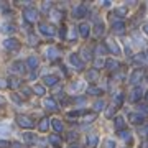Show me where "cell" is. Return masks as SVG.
Returning <instances> with one entry per match:
<instances>
[{"label":"cell","mask_w":148,"mask_h":148,"mask_svg":"<svg viewBox=\"0 0 148 148\" xmlns=\"http://www.w3.org/2000/svg\"><path fill=\"white\" fill-rule=\"evenodd\" d=\"M23 15H25V20L30 21V23H33V21H36V20H38V12L35 10L33 7H28V8H25Z\"/></svg>","instance_id":"6da1fadb"},{"label":"cell","mask_w":148,"mask_h":148,"mask_svg":"<svg viewBox=\"0 0 148 148\" xmlns=\"http://www.w3.org/2000/svg\"><path fill=\"white\" fill-rule=\"evenodd\" d=\"M16 122H18V125L23 127V128H32L33 125H35V122H33L30 117H27V115H18L16 117Z\"/></svg>","instance_id":"7a4b0ae2"},{"label":"cell","mask_w":148,"mask_h":148,"mask_svg":"<svg viewBox=\"0 0 148 148\" xmlns=\"http://www.w3.org/2000/svg\"><path fill=\"white\" fill-rule=\"evenodd\" d=\"M40 32L43 35H46V36H53L54 33H56V28L51 27V25H48V23H41L40 25Z\"/></svg>","instance_id":"3957f363"},{"label":"cell","mask_w":148,"mask_h":148,"mask_svg":"<svg viewBox=\"0 0 148 148\" xmlns=\"http://www.w3.org/2000/svg\"><path fill=\"white\" fill-rule=\"evenodd\" d=\"M3 46H5L7 49H10V51H15V49H18V48H20V43L16 41L15 38H8V40H5V41H3Z\"/></svg>","instance_id":"277c9868"},{"label":"cell","mask_w":148,"mask_h":148,"mask_svg":"<svg viewBox=\"0 0 148 148\" xmlns=\"http://www.w3.org/2000/svg\"><path fill=\"white\" fill-rule=\"evenodd\" d=\"M59 54H61V51H59L56 46H48L46 48V58L56 59V58H59Z\"/></svg>","instance_id":"5b68a950"},{"label":"cell","mask_w":148,"mask_h":148,"mask_svg":"<svg viewBox=\"0 0 148 148\" xmlns=\"http://www.w3.org/2000/svg\"><path fill=\"white\" fill-rule=\"evenodd\" d=\"M86 13H87V7L86 5H77V7H74V10H73V16H76V18H81V16H84Z\"/></svg>","instance_id":"8992f818"},{"label":"cell","mask_w":148,"mask_h":148,"mask_svg":"<svg viewBox=\"0 0 148 148\" xmlns=\"http://www.w3.org/2000/svg\"><path fill=\"white\" fill-rule=\"evenodd\" d=\"M69 61L73 63V66L76 69H82V68H84V64H82V61L77 58V54H71V56H69Z\"/></svg>","instance_id":"52a82bcc"},{"label":"cell","mask_w":148,"mask_h":148,"mask_svg":"<svg viewBox=\"0 0 148 148\" xmlns=\"http://www.w3.org/2000/svg\"><path fill=\"white\" fill-rule=\"evenodd\" d=\"M12 73H16V74H23L25 73V68H23V63H20V61H16V63L12 64V68H10Z\"/></svg>","instance_id":"ba28073f"},{"label":"cell","mask_w":148,"mask_h":148,"mask_svg":"<svg viewBox=\"0 0 148 148\" xmlns=\"http://www.w3.org/2000/svg\"><path fill=\"white\" fill-rule=\"evenodd\" d=\"M142 87H135V89L132 90V94H130V101L132 102H137L138 99H140V97H142Z\"/></svg>","instance_id":"9c48e42d"},{"label":"cell","mask_w":148,"mask_h":148,"mask_svg":"<svg viewBox=\"0 0 148 148\" xmlns=\"http://www.w3.org/2000/svg\"><path fill=\"white\" fill-rule=\"evenodd\" d=\"M106 45H107V48H109L114 54H120V49H119V46L115 45V41H114V40H107Z\"/></svg>","instance_id":"30bf717a"},{"label":"cell","mask_w":148,"mask_h":148,"mask_svg":"<svg viewBox=\"0 0 148 148\" xmlns=\"http://www.w3.org/2000/svg\"><path fill=\"white\" fill-rule=\"evenodd\" d=\"M27 66L32 71H35V69L38 68V58H35V56H30V58L27 59Z\"/></svg>","instance_id":"8fae6325"},{"label":"cell","mask_w":148,"mask_h":148,"mask_svg":"<svg viewBox=\"0 0 148 148\" xmlns=\"http://www.w3.org/2000/svg\"><path fill=\"white\" fill-rule=\"evenodd\" d=\"M97 143H99V137H97L95 133H89V135H87V145H89V147H95Z\"/></svg>","instance_id":"7c38bea8"},{"label":"cell","mask_w":148,"mask_h":148,"mask_svg":"<svg viewBox=\"0 0 148 148\" xmlns=\"http://www.w3.org/2000/svg\"><path fill=\"white\" fill-rule=\"evenodd\" d=\"M86 77H87V81H90V82H95V81L99 79V74H97L95 69H90V71H87Z\"/></svg>","instance_id":"4fadbf2b"},{"label":"cell","mask_w":148,"mask_h":148,"mask_svg":"<svg viewBox=\"0 0 148 148\" xmlns=\"http://www.w3.org/2000/svg\"><path fill=\"white\" fill-rule=\"evenodd\" d=\"M84 89V82L81 81V82H73V84L69 86V92H77V90H82Z\"/></svg>","instance_id":"5bb4252c"},{"label":"cell","mask_w":148,"mask_h":148,"mask_svg":"<svg viewBox=\"0 0 148 148\" xmlns=\"http://www.w3.org/2000/svg\"><path fill=\"white\" fill-rule=\"evenodd\" d=\"M143 119H145V117H143L142 114H138V112L137 114H133V112L130 114V120H132V123H137L138 125V123H142L143 122Z\"/></svg>","instance_id":"9a60e30c"},{"label":"cell","mask_w":148,"mask_h":148,"mask_svg":"<svg viewBox=\"0 0 148 148\" xmlns=\"http://www.w3.org/2000/svg\"><path fill=\"white\" fill-rule=\"evenodd\" d=\"M142 76H143V71H142V69L135 71V73L132 74V77H130V82H132V84H137L138 81L142 79Z\"/></svg>","instance_id":"2e32d148"},{"label":"cell","mask_w":148,"mask_h":148,"mask_svg":"<svg viewBox=\"0 0 148 148\" xmlns=\"http://www.w3.org/2000/svg\"><path fill=\"white\" fill-rule=\"evenodd\" d=\"M45 107H46L48 110H56V109H58V104H56L54 99H46V101H45Z\"/></svg>","instance_id":"e0dca14e"},{"label":"cell","mask_w":148,"mask_h":148,"mask_svg":"<svg viewBox=\"0 0 148 148\" xmlns=\"http://www.w3.org/2000/svg\"><path fill=\"white\" fill-rule=\"evenodd\" d=\"M23 138H25V142L28 143V145H35V143H36V135H35V133H25V135H23Z\"/></svg>","instance_id":"ac0fdd59"},{"label":"cell","mask_w":148,"mask_h":148,"mask_svg":"<svg viewBox=\"0 0 148 148\" xmlns=\"http://www.w3.org/2000/svg\"><path fill=\"white\" fill-rule=\"evenodd\" d=\"M51 125H53V128H54V130H56V132H63V122H61V120H59V119H53V120H51Z\"/></svg>","instance_id":"d6986e66"},{"label":"cell","mask_w":148,"mask_h":148,"mask_svg":"<svg viewBox=\"0 0 148 148\" xmlns=\"http://www.w3.org/2000/svg\"><path fill=\"white\" fill-rule=\"evenodd\" d=\"M79 35H81L82 38H87V36H89V25H87V23H82V25L79 27Z\"/></svg>","instance_id":"ffe728a7"},{"label":"cell","mask_w":148,"mask_h":148,"mask_svg":"<svg viewBox=\"0 0 148 148\" xmlns=\"http://www.w3.org/2000/svg\"><path fill=\"white\" fill-rule=\"evenodd\" d=\"M112 28H114V32L115 33H123L125 32V25H123L122 21H115V23L112 25Z\"/></svg>","instance_id":"44dd1931"},{"label":"cell","mask_w":148,"mask_h":148,"mask_svg":"<svg viewBox=\"0 0 148 148\" xmlns=\"http://www.w3.org/2000/svg\"><path fill=\"white\" fill-rule=\"evenodd\" d=\"M45 84L46 86H54L56 84V82H58V77H56V76H45Z\"/></svg>","instance_id":"7402d4cb"},{"label":"cell","mask_w":148,"mask_h":148,"mask_svg":"<svg viewBox=\"0 0 148 148\" xmlns=\"http://www.w3.org/2000/svg\"><path fill=\"white\" fill-rule=\"evenodd\" d=\"M48 127H49V122H48V119H43V120L40 122V125H38V128H40L41 132H46Z\"/></svg>","instance_id":"603a6c76"},{"label":"cell","mask_w":148,"mask_h":148,"mask_svg":"<svg viewBox=\"0 0 148 148\" xmlns=\"http://www.w3.org/2000/svg\"><path fill=\"white\" fill-rule=\"evenodd\" d=\"M76 36H77L76 30H74L73 27H69V32H68V38H69V41H76Z\"/></svg>","instance_id":"cb8c5ba5"},{"label":"cell","mask_w":148,"mask_h":148,"mask_svg":"<svg viewBox=\"0 0 148 148\" xmlns=\"http://www.w3.org/2000/svg\"><path fill=\"white\" fill-rule=\"evenodd\" d=\"M106 64H107V68H109V69H117V68H119V63H117L115 59H107Z\"/></svg>","instance_id":"d4e9b609"},{"label":"cell","mask_w":148,"mask_h":148,"mask_svg":"<svg viewBox=\"0 0 148 148\" xmlns=\"http://www.w3.org/2000/svg\"><path fill=\"white\" fill-rule=\"evenodd\" d=\"M15 30L16 28L13 27V25H3V27H2V33H13Z\"/></svg>","instance_id":"484cf974"},{"label":"cell","mask_w":148,"mask_h":148,"mask_svg":"<svg viewBox=\"0 0 148 148\" xmlns=\"http://www.w3.org/2000/svg\"><path fill=\"white\" fill-rule=\"evenodd\" d=\"M115 127L119 128V130H120V128H123V127H125V120H123L122 117H117V119H115Z\"/></svg>","instance_id":"4316f807"},{"label":"cell","mask_w":148,"mask_h":148,"mask_svg":"<svg viewBox=\"0 0 148 148\" xmlns=\"http://www.w3.org/2000/svg\"><path fill=\"white\" fill-rule=\"evenodd\" d=\"M102 33H104V25H102V21H97V28H95V36H101Z\"/></svg>","instance_id":"83f0119b"},{"label":"cell","mask_w":148,"mask_h":148,"mask_svg":"<svg viewBox=\"0 0 148 148\" xmlns=\"http://www.w3.org/2000/svg\"><path fill=\"white\" fill-rule=\"evenodd\" d=\"M61 18H63V15H61V12L59 10H53L51 12V20H61Z\"/></svg>","instance_id":"f1b7e54d"},{"label":"cell","mask_w":148,"mask_h":148,"mask_svg":"<svg viewBox=\"0 0 148 148\" xmlns=\"http://www.w3.org/2000/svg\"><path fill=\"white\" fill-rule=\"evenodd\" d=\"M33 92H36L38 95H43L46 90H45V87H43V86H38V84H36L35 87H33Z\"/></svg>","instance_id":"f546056e"},{"label":"cell","mask_w":148,"mask_h":148,"mask_svg":"<svg viewBox=\"0 0 148 148\" xmlns=\"http://www.w3.org/2000/svg\"><path fill=\"white\" fill-rule=\"evenodd\" d=\"M8 86H10L12 89H16V87L20 86V81L16 79V77H12V79H10V82H8Z\"/></svg>","instance_id":"4dcf8cb0"},{"label":"cell","mask_w":148,"mask_h":148,"mask_svg":"<svg viewBox=\"0 0 148 148\" xmlns=\"http://www.w3.org/2000/svg\"><path fill=\"white\" fill-rule=\"evenodd\" d=\"M82 120H84L86 123H89V122L95 120V114H94V112H92V114H86V115H84V119H82Z\"/></svg>","instance_id":"1f68e13d"},{"label":"cell","mask_w":148,"mask_h":148,"mask_svg":"<svg viewBox=\"0 0 148 148\" xmlns=\"http://www.w3.org/2000/svg\"><path fill=\"white\" fill-rule=\"evenodd\" d=\"M138 112H140L143 117H148V107L147 106H138Z\"/></svg>","instance_id":"d6a6232c"},{"label":"cell","mask_w":148,"mask_h":148,"mask_svg":"<svg viewBox=\"0 0 148 148\" xmlns=\"http://www.w3.org/2000/svg\"><path fill=\"white\" fill-rule=\"evenodd\" d=\"M49 142L53 143V145H59V143H61V138H59L58 135H51V137H49Z\"/></svg>","instance_id":"836d02e7"},{"label":"cell","mask_w":148,"mask_h":148,"mask_svg":"<svg viewBox=\"0 0 148 148\" xmlns=\"http://www.w3.org/2000/svg\"><path fill=\"white\" fill-rule=\"evenodd\" d=\"M28 40H30L28 43H30L32 46H36V45H38V38L35 36V35H30V38H28Z\"/></svg>","instance_id":"e575fe53"},{"label":"cell","mask_w":148,"mask_h":148,"mask_svg":"<svg viewBox=\"0 0 148 148\" xmlns=\"http://www.w3.org/2000/svg\"><path fill=\"white\" fill-rule=\"evenodd\" d=\"M8 132H10V127H8V125H2V123H0V135L8 133Z\"/></svg>","instance_id":"d590c367"},{"label":"cell","mask_w":148,"mask_h":148,"mask_svg":"<svg viewBox=\"0 0 148 148\" xmlns=\"http://www.w3.org/2000/svg\"><path fill=\"white\" fill-rule=\"evenodd\" d=\"M115 147V143L112 142V140H106V143H104V148H114Z\"/></svg>","instance_id":"8d00e7d4"},{"label":"cell","mask_w":148,"mask_h":148,"mask_svg":"<svg viewBox=\"0 0 148 148\" xmlns=\"http://www.w3.org/2000/svg\"><path fill=\"white\" fill-rule=\"evenodd\" d=\"M76 138H77V133H76V132H69V135H68L69 142H73V140H76Z\"/></svg>","instance_id":"74e56055"},{"label":"cell","mask_w":148,"mask_h":148,"mask_svg":"<svg viewBox=\"0 0 148 148\" xmlns=\"http://www.w3.org/2000/svg\"><path fill=\"white\" fill-rule=\"evenodd\" d=\"M94 107H95V110H101L102 107H104V101H97Z\"/></svg>","instance_id":"f35d334b"},{"label":"cell","mask_w":148,"mask_h":148,"mask_svg":"<svg viewBox=\"0 0 148 148\" xmlns=\"http://www.w3.org/2000/svg\"><path fill=\"white\" fill-rule=\"evenodd\" d=\"M115 13H117V16H125V8H117Z\"/></svg>","instance_id":"ab89813d"},{"label":"cell","mask_w":148,"mask_h":148,"mask_svg":"<svg viewBox=\"0 0 148 148\" xmlns=\"http://www.w3.org/2000/svg\"><path fill=\"white\" fill-rule=\"evenodd\" d=\"M87 92H89V94H92V95H95V94H99V89H97V87H89V89H87Z\"/></svg>","instance_id":"60d3db41"},{"label":"cell","mask_w":148,"mask_h":148,"mask_svg":"<svg viewBox=\"0 0 148 148\" xmlns=\"http://www.w3.org/2000/svg\"><path fill=\"white\" fill-rule=\"evenodd\" d=\"M5 87H8V81L0 79V89H5Z\"/></svg>","instance_id":"b9f144b4"},{"label":"cell","mask_w":148,"mask_h":148,"mask_svg":"<svg viewBox=\"0 0 148 148\" xmlns=\"http://www.w3.org/2000/svg\"><path fill=\"white\" fill-rule=\"evenodd\" d=\"M82 54H84V59H90V53H89V49H87V48L82 49Z\"/></svg>","instance_id":"7bdbcfd3"},{"label":"cell","mask_w":148,"mask_h":148,"mask_svg":"<svg viewBox=\"0 0 148 148\" xmlns=\"http://www.w3.org/2000/svg\"><path fill=\"white\" fill-rule=\"evenodd\" d=\"M114 112H115V110H114V107H109V109L106 110V117H112V115H114Z\"/></svg>","instance_id":"ee69618b"},{"label":"cell","mask_w":148,"mask_h":148,"mask_svg":"<svg viewBox=\"0 0 148 148\" xmlns=\"http://www.w3.org/2000/svg\"><path fill=\"white\" fill-rule=\"evenodd\" d=\"M49 8H51V2H45L43 3V12H48Z\"/></svg>","instance_id":"f6af8a7d"},{"label":"cell","mask_w":148,"mask_h":148,"mask_svg":"<svg viewBox=\"0 0 148 148\" xmlns=\"http://www.w3.org/2000/svg\"><path fill=\"white\" fill-rule=\"evenodd\" d=\"M119 135H120V138H123V140H128V138H130V135H128V132H120Z\"/></svg>","instance_id":"bcb514c9"},{"label":"cell","mask_w":148,"mask_h":148,"mask_svg":"<svg viewBox=\"0 0 148 148\" xmlns=\"http://www.w3.org/2000/svg\"><path fill=\"white\" fill-rule=\"evenodd\" d=\"M97 53L99 54H106V48L102 46V45H99V46H97Z\"/></svg>","instance_id":"7dc6e473"},{"label":"cell","mask_w":148,"mask_h":148,"mask_svg":"<svg viewBox=\"0 0 148 148\" xmlns=\"http://www.w3.org/2000/svg\"><path fill=\"white\" fill-rule=\"evenodd\" d=\"M23 95H25V97H30V95H32V89L25 87V89H23Z\"/></svg>","instance_id":"c3c4849f"},{"label":"cell","mask_w":148,"mask_h":148,"mask_svg":"<svg viewBox=\"0 0 148 148\" xmlns=\"http://www.w3.org/2000/svg\"><path fill=\"white\" fill-rule=\"evenodd\" d=\"M115 102L117 104H122V102H123V95H120V94L115 95Z\"/></svg>","instance_id":"681fc988"},{"label":"cell","mask_w":148,"mask_h":148,"mask_svg":"<svg viewBox=\"0 0 148 148\" xmlns=\"http://www.w3.org/2000/svg\"><path fill=\"white\" fill-rule=\"evenodd\" d=\"M12 99H13V101H15L16 104H21V99H20V97H18L16 94H13V95H12Z\"/></svg>","instance_id":"f907efd6"},{"label":"cell","mask_w":148,"mask_h":148,"mask_svg":"<svg viewBox=\"0 0 148 148\" xmlns=\"http://www.w3.org/2000/svg\"><path fill=\"white\" fill-rule=\"evenodd\" d=\"M95 66H97V68H102V66H104V61H102V59H95Z\"/></svg>","instance_id":"816d5d0a"},{"label":"cell","mask_w":148,"mask_h":148,"mask_svg":"<svg viewBox=\"0 0 148 148\" xmlns=\"http://www.w3.org/2000/svg\"><path fill=\"white\" fill-rule=\"evenodd\" d=\"M8 147V142H5V140H0V148H7Z\"/></svg>","instance_id":"f5cc1de1"},{"label":"cell","mask_w":148,"mask_h":148,"mask_svg":"<svg viewBox=\"0 0 148 148\" xmlns=\"http://www.w3.org/2000/svg\"><path fill=\"white\" fill-rule=\"evenodd\" d=\"M74 102H76V104H86V101L82 99V97H77V99H76Z\"/></svg>","instance_id":"db71d44e"},{"label":"cell","mask_w":148,"mask_h":148,"mask_svg":"<svg viewBox=\"0 0 148 148\" xmlns=\"http://www.w3.org/2000/svg\"><path fill=\"white\" fill-rule=\"evenodd\" d=\"M143 33H145V35H148V23H145V25H143Z\"/></svg>","instance_id":"11a10c76"},{"label":"cell","mask_w":148,"mask_h":148,"mask_svg":"<svg viewBox=\"0 0 148 148\" xmlns=\"http://www.w3.org/2000/svg\"><path fill=\"white\" fill-rule=\"evenodd\" d=\"M12 148H21V145H20V143H12Z\"/></svg>","instance_id":"9f6ffc18"},{"label":"cell","mask_w":148,"mask_h":148,"mask_svg":"<svg viewBox=\"0 0 148 148\" xmlns=\"http://www.w3.org/2000/svg\"><path fill=\"white\" fill-rule=\"evenodd\" d=\"M142 148H148V142H143L142 143Z\"/></svg>","instance_id":"6f0895ef"},{"label":"cell","mask_w":148,"mask_h":148,"mask_svg":"<svg viewBox=\"0 0 148 148\" xmlns=\"http://www.w3.org/2000/svg\"><path fill=\"white\" fill-rule=\"evenodd\" d=\"M0 10H5V3H0Z\"/></svg>","instance_id":"680465c9"},{"label":"cell","mask_w":148,"mask_h":148,"mask_svg":"<svg viewBox=\"0 0 148 148\" xmlns=\"http://www.w3.org/2000/svg\"><path fill=\"white\" fill-rule=\"evenodd\" d=\"M0 104H5V99L3 97H0Z\"/></svg>","instance_id":"91938a15"},{"label":"cell","mask_w":148,"mask_h":148,"mask_svg":"<svg viewBox=\"0 0 148 148\" xmlns=\"http://www.w3.org/2000/svg\"><path fill=\"white\" fill-rule=\"evenodd\" d=\"M69 148H79V145H71Z\"/></svg>","instance_id":"94428289"},{"label":"cell","mask_w":148,"mask_h":148,"mask_svg":"<svg viewBox=\"0 0 148 148\" xmlns=\"http://www.w3.org/2000/svg\"><path fill=\"white\" fill-rule=\"evenodd\" d=\"M145 135H148V127H147V128H145Z\"/></svg>","instance_id":"6125c7cd"},{"label":"cell","mask_w":148,"mask_h":148,"mask_svg":"<svg viewBox=\"0 0 148 148\" xmlns=\"http://www.w3.org/2000/svg\"><path fill=\"white\" fill-rule=\"evenodd\" d=\"M147 59H148V53H147Z\"/></svg>","instance_id":"be15d7a7"},{"label":"cell","mask_w":148,"mask_h":148,"mask_svg":"<svg viewBox=\"0 0 148 148\" xmlns=\"http://www.w3.org/2000/svg\"><path fill=\"white\" fill-rule=\"evenodd\" d=\"M147 99H148V94H147Z\"/></svg>","instance_id":"e7e4bbea"}]
</instances>
